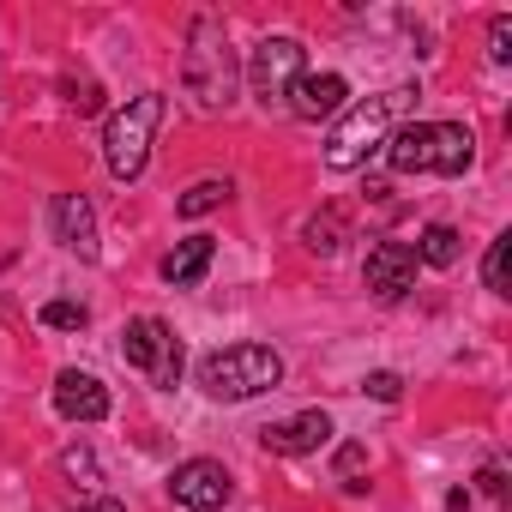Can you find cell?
I'll return each instance as SVG.
<instances>
[{"label":"cell","instance_id":"9","mask_svg":"<svg viewBox=\"0 0 512 512\" xmlns=\"http://www.w3.org/2000/svg\"><path fill=\"white\" fill-rule=\"evenodd\" d=\"M362 284H368L380 302L410 296V290H416V247H410V241H380V247H368Z\"/></svg>","mask_w":512,"mask_h":512},{"label":"cell","instance_id":"7","mask_svg":"<svg viewBox=\"0 0 512 512\" xmlns=\"http://www.w3.org/2000/svg\"><path fill=\"white\" fill-rule=\"evenodd\" d=\"M302 43L296 37H266L260 49H253V61H247V85H253V97L260 103H284L290 97V85L302 79Z\"/></svg>","mask_w":512,"mask_h":512},{"label":"cell","instance_id":"15","mask_svg":"<svg viewBox=\"0 0 512 512\" xmlns=\"http://www.w3.org/2000/svg\"><path fill=\"white\" fill-rule=\"evenodd\" d=\"M458 260V229L452 223H428L416 241V266H452Z\"/></svg>","mask_w":512,"mask_h":512},{"label":"cell","instance_id":"12","mask_svg":"<svg viewBox=\"0 0 512 512\" xmlns=\"http://www.w3.org/2000/svg\"><path fill=\"white\" fill-rule=\"evenodd\" d=\"M49 223H55V241L67 253H79V260H97V211L85 193H61L49 205Z\"/></svg>","mask_w":512,"mask_h":512},{"label":"cell","instance_id":"10","mask_svg":"<svg viewBox=\"0 0 512 512\" xmlns=\"http://www.w3.org/2000/svg\"><path fill=\"white\" fill-rule=\"evenodd\" d=\"M344 97H350L344 73H302L284 103L296 121H332V115H344Z\"/></svg>","mask_w":512,"mask_h":512},{"label":"cell","instance_id":"21","mask_svg":"<svg viewBox=\"0 0 512 512\" xmlns=\"http://www.w3.org/2000/svg\"><path fill=\"white\" fill-rule=\"evenodd\" d=\"M362 470H368V446H362V440L338 446V476H344V488H362V482H356Z\"/></svg>","mask_w":512,"mask_h":512},{"label":"cell","instance_id":"20","mask_svg":"<svg viewBox=\"0 0 512 512\" xmlns=\"http://www.w3.org/2000/svg\"><path fill=\"white\" fill-rule=\"evenodd\" d=\"M61 476H73V488H97V458L85 446H67L61 452Z\"/></svg>","mask_w":512,"mask_h":512},{"label":"cell","instance_id":"13","mask_svg":"<svg viewBox=\"0 0 512 512\" xmlns=\"http://www.w3.org/2000/svg\"><path fill=\"white\" fill-rule=\"evenodd\" d=\"M55 410H61L67 422H103V416H109V386H103L97 374L67 368V374H55Z\"/></svg>","mask_w":512,"mask_h":512},{"label":"cell","instance_id":"5","mask_svg":"<svg viewBox=\"0 0 512 512\" xmlns=\"http://www.w3.org/2000/svg\"><path fill=\"white\" fill-rule=\"evenodd\" d=\"M157 127H163V97H157V91H151V97H133L127 109L109 115V127H103V163H109L115 181H139V175H145Z\"/></svg>","mask_w":512,"mask_h":512},{"label":"cell","instance_id":"6","mask_svg":"<svg viewBox=\"0 0 512 512\" xmlns=\"http://www.w3.org/2000/svg\"><path fill=\"white\" fill-rule=\"evenodd\" d=\"M121 356H127V368H145L157 386H175V380H181V338H175L157 314L127 320V332H121Z\"/></svg>","mask_w":512,"mask_h":512},{"label":"cell","instance_id":"11","mask_svg":"<svg viewBox=\"0 0 512 512\" xmlns=\"http://www.w3.org/2000/svg\"><path fill=\"white\" fill-rule=\"evenodd\" d=\"M326 440H332V416H326V410H302V416H290V422L260 428V446H266V452H278V458L320 452Z\"/></svg>","mask_w":512,"mask_h":512},{"label":"cell","instance_id":"14","mask_svg":"<svg viewBox=\"0 0 512 512\" xmlns=\"http://www.w3.org/2000/svg\"><path fill=\"white\" fill-rule=\"evenodd\" d=\"M211 260H217V241L211 235H187V241H175V253H163V284L193 290L211 272Z\"/></svg>","mask_w":512,"mask_h":512},{"label":"cell","instance_id":"18","mask_svg":"<svg viewBox=\"0 0 512 512\" xmlns=\"http://www.w3.org/2000/svg\"><path fill=\"white\" fill-rule=\"evenodd\" d=\"M43 326H55V332H85V326H91V308H85V302H43Z\"/></svg>","mask_w":512,"mask_h":512},{"label":"cell","instance_id":"26","mask_svg":"<svg viewBox=\"0 0 512 512\" xmlns=\"http://www.w3.org/2000/svg\"><path fill=\"white\" fill-rule=\"evenodd\" d=\"M79 512H127L121 500H91V506H79Z\"/></svg>","mask_w":512,"mask_h":512},{"label":"cell","instance_id":"3","mask_svg":"<svg viewBox=\"0 0 512 512\" xmlns=\"http://www.w3.org/2000/svg\"><path fill=\"white\" fill-rule=\"evenodd\" d=\"M278 380H284V356L272 344H229V350H211L199 362V386L217 404H241V398L278 392Z\"/></svg>","mask_w":512,"mask_h":512},{"label":"cell","instance_id":"23","mask_svg":"<svg viewBox=\"0 0 512 512\" xmlns=\"http://www.w3.org/2000/svg\"><path fill=\"white\" fill-rule=\"evenodd\" d=\"M488 55L506 67L512 61V19H494V31H488Z\"/></svg>","mask_w":512,"mask_h":512},{"label":"cell","instance_id":"25","mask_svg":"<svg viewBox=\"0 0 512 512\" xmlns=\"http://www.w3.org/2000/svg\"><path fill=\"white\" fill-rule=\"evenodd\" d=\"M476 488H482V494H488V500H506V476H500V470H494V464H488V470H482V476H476Z\"/></svg>","mask_w":512,"mask_h":512},{"label":"cell","instance_id":"17","mask_svg":"<svg viewBox=\"0 0 512 512\" xmlns=\"http://www.w3.org/2000/svg\"><path fill=\"white\" fill-rule=\"evenodd\" d=\"M302 241H308L314 253H338V247H344V217H338V211H320V217H308Z\"/></svg>","mask_w":512,"mask_h":512},{"label":"cell","instance_id":"16","mask_svg":"<svg viewBox=\"0 0 512 512\" xmlns=\"http://www.w3.org/2000/svg\"><path fill=\"white\" fill-rule=\"evenodd\" d=\"M223 199H229V181H193V187L175 199V211H181V217H205V211H217Z\"/></svg>","mask_w":512,"mask_h":512},{"label":"cell","instance_id":"2","mask_svg":"<svg viewBox=\"0 0 512 512\" xmlns=\"http://www.w3.org/2000/svg\"><path fill=\"white\" fill-rule=\"evenodd\" d=\"M416 97H422L416 85H398V91H380V97L356 103V109L332 127V139H326V169H362V163L392 139V121L416 109Z\"/></svg>","mask_w":512,"mask_h":512},{"label":"cell","instance_id":"1","mask_svg":"<svg viewBox=\"0 0 512 512\" xmlns=\"http://www.w3.org/2000/svg\"><path fill=\"white\" fill-rule=\"evenodd\" d=\"M380 151L398 175H464L476 163V133L464 121H416L398 127Z\"/></svg>","mask_w":512,"mask_h":512},{"label":"cell","instance_id":"8","mask_svg":"<svg viewBox=\"0 0 512 512\" xmlns=\"http://www.w3.org/2000/svg\"><path fill=\"white\" fill-rule=\"evenodd\" d=\"M169 494H175V506H187V512H217V506H229L235 482H229V470H223L217 458H187V464H175Z\"/></svg>","mask_w":512,"mask_h":512},{"label":"cell","instance_id":"22","mask_svg":"<svg viewBox=\"0 0 512 512\" xmlns=\"http://www.w3.org/2000/svg\"><path fill=\"white\" fill-rule=\"evenodd\" d=\"M362 392H368V398H380V404H398V392H404V380L380 368V374H368V380H362Z\"/></svg>","mask_w":512,"mask_h":512},{"label":"cell","instance_id":"19","mask_svg":"<svg viewBox=\"0 0 512 512\" xmlns=\"http://www.w3.org/2000/svg\"><path fill=\"white\" fill-rule=\"evenodd\" d=\"M506 253H512V235H494L488 241V260H482V284L494 296H506Z\"/></svg>","mask_w":512,"mask_h":512},{"label":"cell","instance_id":"24","mask_svg":"<svg viewBox=\"0 0 512 512\" xmlns=\"http://www.w3.org/2000/svg\"><path fill=\"white\" fill-rule=\"evenodd\" d=\"M73 109H79V115H97V109H103L97 85H73Z\"/></svg>","mask_w":512,"mask_h":512},{"label":"cell","instance_id":"4","mask_svg":"<svg viewBox=\"0 0 512 512\" xmlns=\"http://www.w3.org/2000/svg\"><path fill=\"white\" fill-rule=\"evenodd\" d=\"M181 85H187L205 109H229V97H235V55H229V37H223V19H217V13H199V19L187 25Z\"/></svg>","mask_w":512,"mask_h":512}]
</instances>
